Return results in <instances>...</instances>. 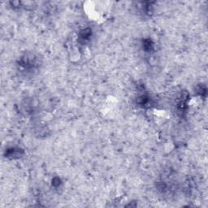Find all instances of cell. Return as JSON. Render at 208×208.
Returning <instances> with one entry per match:
<instances>
[{
    "label": "cell",
    "instance_id": "obj_4",
    "mask_svg": "<svg viewBox=\"0 0 208 208\" xmlns=\"http://www.w3.org/2000/svg\"><path fill=\"white\" fill-rule=\"evenodd\" d=\"M21 155V150L19 149H9L7 150V157L11 156L12 158H15L16 156L19 157Z\"/></svg>",
    "mask_w": 208,
    "mask_h": 208
},
{
    "label": "cell",
    "instance_id": "obj_1",
    "mask_svg": "<svg viewBox=\"0 0 208 208\" xmlns=\"http://www.w3.org/2000/svg\"><path fill=\"white\" fill-rule=\"evenodd\" d=\"M20 66L23 69L32 71L38 66V61L34 55H25L20 60Z\"/></svg>",
    "mask_w": 208,
    "mask_h": 208
},
{
    "label": "cell",
    "instance_id": "obj_3",
    "mask_svg": "<svg viewBox=\"0 0 208 208\" xmlns=\"http://www.w3.org/2000/svg\"><path fill=\"white\" fill-rule=\"evenodd\" d=\"M143 48L146 51L149 52V51H151L153 48H154V44L153 43L150 41V40H145L144 43H143Z\"/></svg>",
    "mask_w": 208,
    "mask_h": 208
},
{
    "label": "cell",
    "instance_id": "obj_2",
    "mask_svg": "<svg viewBox=\"0 0 208 208\" xmlns=\"http://www.w3.org/2000/svg\"><path fill=\"white\" fill-rule=\"evenodd\" d=\"M91 36H92V31L90 29H83L82 31H80V34H79V40L82 43H87L88 41H90Z\"/></svg>",
    "mask_w": 208,
    "mask_h": 208
},
{
    "label": "cell",
    "instance_id": "obj_5",
    "mask_svg": "<svg viewBox=\"0 0 208 208\" xmlns=\"http://www.w3.org/2000/svg\"><path fill=\"white\" fill-rule=\"evenodd\" d=\"M197 93L199 94V95L202 97L207 96V87L205 86H200L197 88Z\"/></svg>",
    "mask_w": 208,
    "mask_h": 208
}]
</instances>
